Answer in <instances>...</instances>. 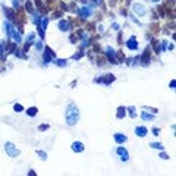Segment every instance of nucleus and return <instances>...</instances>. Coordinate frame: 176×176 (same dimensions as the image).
I'll return each mask as SVG.
<instances>
[{
  "mask_svg": "<svg viewBox=\"0 0 176 176\" xmlns=\"http://www.w3.org/2000/svg\"><path fill=\"white\" fill-rule=\"evenodd\" d=\"M4 150H6V153H7L10 157H16V156L19 154V150L15 148V145L10 144V142H7V144L4 145Z\"/></svg>",
  "mask_w": 176,
  "mask_h": 176,
  "instance_id": "f03ea898",
  "label": "nucleus"
},
{
  "mask_svg": "<svg viewBox=\"0 0 176 176\" xmlns=\"http://www.w3.org/2000/svg\"><path fill=\"white\" fill-rule=\"evenodd\" d=\"M15 47H16L15 43H13V44H9V46H7V53H13V51H15Z\"/></svg>",
  "mask_w": 176,
  "mask_h": 176,
  "instance_id": "412c9836",
  "label": "nucleus"
},
{
  "mask_svg": "<svg viewBox=\"0 0 176 176\" xmlns=\"http://www.w3.org/2000/svg\"><path fill=\"white\" fill-rule=\"evenodd\" d=\"M173 4H175V0H167V1H166V7H172V9H175Z\"/></svg>",
  "mask_w": 176,
  "mask_h": 176,
  "instance_id": "aec40b11",
  "label": "nucleus"
},
{
  "mask_svg": "<svg viewBox=\"0 0 176 176\" xmlns=\"http://www.w3.org/2000/svg\"><path fill=\"white\" fill-rule=\"evenodd\" d=\"M117 154H119V156H122V160H123V161H126L129 159V157H128V153H126V150H125V148H120V147H119V148H117Z\"/></svg>",
  "mask_w": 176,
  "mask_h": 176,
  "instance_id": "9d476101",
  "label": "nucleus"
},
{
  "mask_svg": "<svg viewBox=\"0 0 176 176\" xmlns=\"http://www.w3.org/2000/svg\"><path fill=\"white\" fill-rule=\"evenodd\" d=\"M56 63L59 65V66H65V65H66V60H56Z\"/></svg>",
  "mask_w": 176,
  "mask_h": 176,
  "instance_id": "a878e982",
  "label": "nucleus"
},
{
  "mask_svg": "<svg viewBox=\"0 0 176 176\" xmlns=\"http://www.w3.org/2000/svg\"><path fill=\"white\" fill-rule=\"evenodd\" d=\"M35 3H37V7L40 9L41 13H46V12H47V7H44V4L41 3V0H35Z\"/></svg>",
  "mask_w": 176,
  "mask_h": 176,
  "instance_id": "4468645a",
  "label": "nucleus"
},
{
  "mask_svg": "<svg viewBox=\"0 0 176 176\" xmlns=\"http://www.w3.org/2000/svg\"><path fill=\"white\" fill-rule=\"evenodd\" d=\"M37 48H38V50L43 48V43H37Z\"/></svg>",
  "mask_w": 176,
  "mask_h": 176,
  "instance_id": "c756f323",
  "label": "nucleus"
},
{
  "mask_svg": "<svg viewBox=\"0 0 176 176\" xmlns=\"http://www.w3.org/2000/svg\"><path fill=\"white\" fill-rule=\"evenodd\" d=\"M4 12H6V15H7V18H9L10 21H13V19H15V13H13L10 9H4Z\"/></svg>",
  "mask_w": 176,
  "mask_h": 176,
  "instance_id": "dca6fc26",
  "label": "nucleus"
},
{
  "mask_svg": "<svg viewBox=\"0 0 176 176\" xmlns=\"http://www.w3.org/2000/svg\"><path fill=\"white\" fill-rule=\"evenodd\" d=\"M37 112H38V110H37V107H31V109H28V110H27V113H28L30 116H35V114H37Z\"/></svg>",
  "mask_w": 176,
  "mask_h": 176,
  "instance_id": "f3484780",
  "label": "nucleus"
},
{
  "mask_svg": "<svg viewBox=\"0 0 176 176\" xmlns=\"http://www.w3.org/2000/svg\"><path fill=\"white\" fill-rule=\"evenodd\" d=\"M25 6H27V10H28L30 13H32V12H34V7H32V3L30 1V0H28V1L25 3Z\"/></svg>",
  "mask_w": 176,
  "mask_h": 176,
  "instance_id": "a211bd4d",
  "label": "nucleus"
},
{
  "mask_svg": "<svg viewBox=\"0 0 176 176\" xmlns=\"http://www.w3.org/2000/svg\"><path fill=\"white\" fill-rule=\"evenodd\" d=\"M114 141H116V142H119V144H122V142H125V141H126V137H125V135H122V134H116V135H114Z\"/></svg>",
  "mask_w": 176,
  "mask_h": 176,
  "instance_id": "ddd939ff",
  "label": "nucleus"
},
{
  "mask_svg": "<svg viewBox=\"0 0 176 176\" xmlns=\"http://www.w3.org/2000/svg\"><path fill=\"white\" fill-rule=\"evenodd\" d=\"M54 59V53H51V48L50 47H46V51H44V62L47 63L50 60Z\"/></svg>",
  "mask_w": 176,
  "mask_h": 176,
  "instance_id": "20e7f679",
  "label": "nucleus"
},
{
  "mask_svg": "<svg viewBox=\"0 0 176 176\" xmlns=\"http://www.w3.org/2000/svg\"><path fill=\"white\" fill-rule=\"evenodd\" d=\"M32 40H34V35H32V34L31 35H28V43H30V44L32 43Z\"/></svg>",
  "mask_w": 176,
  "mask_h": 176,
  "instance_id": "cd10ccee",
  "label": "nucleus"
},
{
  "mask_svg": "<svg viewBox=\"0 0 176 176\" xmlns=\"http://www.w3.org/2000/svg\"><path fill=\"white\" fill-rule=\"evenodd\" d=\"M134 9H135V10H137V12H138V13H140V15H144V13H145L144 7H141V4H138V6H135V7H134Z\"/></svg>",
  "mask_w": 176,
  "mask_h": 176,
  "instance_id": "6ab92c4d",
  "label": "nucleus"
},
{
  "mask_svg": "<svg viewBox=\"0 0 176 176\" xmlns=\"http://www.w3.org/2000/svg\"><path fill=\"white\" fill-rule=\"evenodd\" d=\"M126 114V109L125 107H119V110H117V117L120 119V117H123Z\"/></svg>",
  "mask_w": 176,
  "mask_h": 176,
  "instance_id": "2eb2a0df",
  "label": "nucleus"
},
{
  "mask_svg": "<svg viewBox=\"0 0 176 176\" xmlns=\"http://www.w3.org/2000/svg\"><path fill=\"white\" fill-rule=\"evenodd\" d=\"M78 13H79L81 18H87V16L91 13V10H90L88 7H82V9H79V12H78Z\"/></svg>",
  "mask_w": 176,
  "mask_h": 176,
  "instance_id": "f8f14e48",
  "label": "nucleus"
},
{
  "mask_svg": "<svg viewBox=\"0 0 176 176\" xmlns=\"http://www.w3.org/2000/svg\"><path fill=\"white\" fill-rule=\"evenodd\" d=\"M142 119H145V120H151L153 116H151V114H147V113H142Z\"/></svg>",
  "mask_w": 176,
  "mask_h": 176,
  "instance_id": "4be33fe9",
  "label": "nucleus"
},
{
  "mask_svg": "<svg viewBox=\"0 0 176 176\" xmlns=\"http://www.w3.org/2000/svg\"><path fill=\"white\" fill-rule=\"evenodd\" d=\"M148 60H150V48H145L144 54H142V60H141V65H142V66H147V65H148Z\"/></svg>",
  "mask_w": 176,
  "mask_h": 176,
  "instance_id": "39448f33",
  "label": "nucleus"
},
{
  "mask_svg": "<svg viewBox=\"0 0 176 176\" xmlns=\"http://www.w3.org/2000/svg\"><path fill=\"white\" fill-rule=\"evenodd\" d=\"M13 109H15L16 112H21V110H22V106H21V104H15V106H13Z\"/></svg>",
  "mask_w": 176,
  "mask_h": 176,
  "instance_id": "b1692460",
  "label": "nucleus"
},
{
  "mask_svg": "<svg viewBox=\"0 0 176 176\" xmlns=\"http://www.w3.org/2000/svg\"><path fill=\"white\" fill-rule=\"evenodd\" d=\"M47 128H48L47 125H43V126H40V128H38V131H46Z\"/></svg>",
  "mask_w": 176,
  "mask_h": 176,
  "instance_id": "c85d7f7f",
  "label": "nucleus"
},
{
  "mask_svg": "<svg viewBox=\"0 0 176 176\" xmlns=\"http://www.w3.org/2000/svg\"><path fill=\"white\" fill-rule=\"evenodd\" d=\"M72 150L76 151V153H81V151H84V145H82V142H73L72 144Z\"/></svg>",
  "mask_w": 176,
  "mask_h": 176,
  "instance_id": "9b49d317",
  "label": "nucleus"
},
{
  "mask_svg": "<svg viewBox=\"0 0 176 176\" xmlns=\"http://www.w3.org/2000/svg\"><path fill=\"white\" fill-rule=\"evenodd\" d=\"M78 114H79L78 107L75 104H70L68 107V112H66V120H68V123L69 125H75L78 122Z\"/></svg>",
  "mask_w": 176,
  "mask_h": 176,
  "instance_id": "f257e3e1",
  "label": "nucleus"
},
{
  "mask_svg": "<svg viewBox=\"0 0 176 176\" xmlns=\"http://www.w3.org/2000/svg\"><path fill=\"white\" fill-rule=\"evenodd\" d=\"M151 147H153V148H160V150L163 148V145L161 144H151Z\"/></svg>",
  "mask_w": 176,
  "mask_h": 176,
  "instance_id": "bb28decb",
  "label": "nucleus"
},
{
  "mask_svg": "<svg viewBox=\"0 0 176 176\" xmlns=\"http://www.w3.org/2000/svg\"><path fill=\"white\" fill-rule=\"evenodd\" d=\"M113 81H114V76L109 73V75H106V78H100V79H97V82H104L106 85H109V84L113 82Z\"/></svg>",
  "mask_w": 176,
  "mask_h": 176,
  "instance_id": "423d86ee",
  "label": "nucleus"
},
{
  "mask_svg": "<svg viewBox=\"0 0 176 176\" xmlns=\"http://www.w3.org/2000/svg\"><path fill=\"white\" fill-rule=\"evenodd\" d=\"M147 128H144V126H138V128H135V134L138 135V137H145L147 135Z\"/></svg>",
  "mask_w": 176,
  "mask_h": 176,
  "instance_id": "1a4fd4ad",
  "label": "nucleus"
},
{
  "mask_svg": "<svg viewBox=\"0 0 176 176\" xmlns=\"http://www.w3.org/2000/svg\"><path fill=\"white\" fill-rule=\"evenodd\" d=\"M15 53H16V56H19V57H22V59H25V54H22V51H19V50H16Z\"/></svg>",
  "mask_w": 176,
  "mask_h": 176,
  "instance_id": "393cba45",
  "label": "nucleus"
},
{
  "mask_svg": "<svg viewBox=\"0 0 176 176\" xmlns=\"http://www.w3.org/2000/svg\"><path fill=\"white\" fill-rule=\"evenodd\" d=\"M37 153H38V156H40V157H43V160H46V153H44V151H40V150H38Z\"/></svg>",
  "mask_w": 176,
  "mask_h": 176,
  "instance_id": "5701e85b",
  "label": "nucleus"
},
{
  "mask_svg": "<svg viewBox=\"0 0 176 176\" xmlns=\"http://www.w3.org/2000/svg\"><path fill=\"white\" fill-rule=\"evenodd\" d=\"M59 28H60L62 31H69V28H70L69 21H60V22H59Z\"/></svg>",
  "mask_w": 176,
  "mask_h": 176,
  "instance_id": "6e6552de",
  "label": "nucleus"
},
{
  "mask_svg": "<svg viewBox=\"0 0 176 176\" xmlns=\"http://www.w3.org/2000/svg\"><path fill=\"white\" fill-rule=\"evenodd\" d=\"M126 46H128L129 50H137V48H138V43H137V40L132 37V38L129 40L128 43H126Z\"/></svg>",
  "mask_w": 176,
  "mask_h": 176,
  "instance_id": "0eeeda50",
  "label": "nucleus"
},
{
  "mask_svg": "<svg viewBox=\"0 0 176 176\" xmlns=\"http://www.w3.org/2000/svg\"><path fill=\"white\" fill-rule=\"evenodd\" d=\"M47 22H48L47 18H41V21H40V25H38V34L41 35V38L44 37V32H46V27H47Z\"/></svg>",
  "mask_w": 176,
  "mask_h": 176,
  "instance_id": "7ed1b4c3",
  "label": "nucleus"
},
{
  "mask_svg": "<svg viewBox=\"0 0 176 176\" xmlns=\"http://www.w3.org/2000/svg\"><path fill=\"white\" fill-rule=\"evenodd\" d=\"M153 1H159V0H153Z\"/></svg>",
  "mask_w": 176,
  "mask_h": 176,
  "instance_id": "7c9ffc66",
  "label": "nucleus"
}]
</instances>
